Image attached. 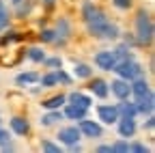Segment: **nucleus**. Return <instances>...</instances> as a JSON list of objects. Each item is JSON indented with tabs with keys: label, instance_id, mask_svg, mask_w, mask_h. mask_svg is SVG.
<instances>
[{
	"label": "nucleus",
	"instance_id": "11",
	"mask_svg": "<svg viewBox=\"0 0 155 153\" xmlns=\"http://www.w3.org/2000/svg\"><path fill=\"white\" fill-rule=\"evenodd\" d=\"M86 114H88V108H84V106H78V104H71V101H67L63 106V117L67 121H80Z\"/></svg>",
	"mask_w": 155,
	"mask_h": 153
},
{
	"label": "nucleus",
	"instance_id": "40",
	"mask_svg": "<svg viewBox=\"0 0 155 153\" xmlns=\"http://www.w3.org/2000/svg\"><path fill=\"white\" fill-rule=\"evenodd\" d=\"M0 151L11 153V151H15V147H13V145H11V140H9V142H5V145H0Z\"/></svg>",
	"mask_w": 155,
	"mask_h": 153
},
{
	"label": "nucleus",
	"instance_id": "32",
	"mask_svg": "<svg viewBox=\"0 0 155 153\" xmlns=\"http://www.w3.org/2000/svg\"><path fill=\"white\" fill-rule=\"evenodd\" d=\"M110 149H112V153H129V142H127V138H121L114 145H110Z\"/></svg>",
	"mask_w": 155,
	"mask_h": 153
},
{
	"label": "nucleus",
	"instance_id": "24",
	"mask_svg": "<svg viewBox=\"0 0 155 153\" xmlns=\"http://www.w3.org/2000/svg\"><path fill=\"white\" fill-rule=\"evenodd\" d=\"M112 52L116 56V61H129V58H134V52H131V48L127 43H119Z\"/></svg>",
	"mask_w": 155,
	"mask_h": 153
},
{
	"label": "nucleus",
	"instance_id": "16",
	"mask_svg": "<svg viewBox=\"0 0 155 153\" xmlns=\"http://www.w3.org/2000/svg\"><path fill=\"white\" fill-rule=\"evenodd\" d=\"M39 78H41V75H39L37 71H22V73H17V75H15V84H17L19 88H26V86L37 84Z\"/></svg>",
	"mask_w": 155,
	"mask_h": 153
},
{
	"label": "nucleus",
	"instance_id": "13",
	"mask_svg": "<svg viewBox=\"0 0 155 153\" xmlns=\"http://www.w3.org/2000/svg\"><path fill=\"white\" fill-rule=\"evenodd\" d=\"M134 104H136V110H138V114H142V117H147V114H153V110H155V97H153V93L144 95V97L134 99Z\"/></svg>",
	"mask_w": 155,
	"mask_h": 153
},
{
	"label": "nucleus",
	"instance_id": "28",
	"mask_svg": "<svg viewBox=\"0 0 155 153\" xmlns=\"http://www.w3.org/2000/svg\"><path fill=\"white\" fill-rule=\"evenodd\" d=\"M11 22V11L7 9V2L5 0H0V32H2Z\"/></svg>",
	"mask_w": 155,
	"mask_h": 153
},
{
	"label": "nucleus",
	"instance_id": "31",
	"mask_svg": "<svg viewBox=\"0 0 155 153\" xmlns=\"http://www.w3.org/2000/svg\"><path fill=\"white\" fill-rule=\"evenodd\" d=\"M43 65H45V69H61L63 67V58L61 56H45L43 58Z\"/></svg>",
	"mask_w": 155,
	"mask_h": 153
},
{
	"label": "nucleus",
	"instance_id": "42",
	"mask_svg": "<svg viewBox=\"0 0 155 153\" xmlns=\"http://www.w3.org/2000/svg\"><path fill=\"white\" fill-rule=\"evenodd\" d=\"M11 2H13V5H17V2H19V0H11Z\"/></svg>",
	"mask_w": 155,
	"mask_h": 153
},
{
	"label": "nucleus",
	"instance_id": "35",
	"mask_svg": "<svg viewBox=\"0 0 155 153\" xmlns=\"http://www.w3.org/2000/svg\"><path fill=\"white\" fill-rule=\"evenodd\" d=\"M129 153H151V147H147L144 142H134L129 145Z\"/></svg>",
	"mask_w": 155,
	"mask_h": 153
},
{
	"label": "nucleus",
	"instance_id": "43",
	"mask_svg": "<svg viewBox=\"0 0 155 153\" xmlns=\"http://www.w3.org/2000/svg\"><path fill=\"white\" fill-rule=\"evenodd\" d=\"M0 127H2V117H0Z\"/></svg>",
	"mask_w": 155,
	"mask_h": 153
},
{
	"label": "nucleus",
	"instance_id": "27",
	"mask_svg": "<svg viewBox=\"0 0 155 153\" xmlns=\"http://www.w3.org/2000/svg\"><path fill=\"white\" fill-rule=\"evenodd\" d=\"M15 7H17V9H15V17L24 20V17H28L30 9H32V2H30V0H19V2H17Z\"/></svg>",
	"mask_w": 155,
	"mask_h": 153
},
{
	"label": "nucleus",
	"instance_id": "36",
	"mask_svg": "<svg viewBox=\"0 0 155 153\" xmlns=\"http://www.w3.org/2000/svg\"><path fill=\"white\" fill-rule=\"evenodd\" d=\"M131 5H134V0H112V7L119 11H127V9H131Z\"/></svg>",
	"mask_w": 155,
	"mask_h": 153
},
{
	"label": "nucleus",
	"instance_id": "39",
	"mask_svg": "<svg viewBox=\"0 0 155 153\" xmlns=\"http://www.w3.org/2000/svg\"><path fill=\"white\" fill-rule=\"evenodd\" d=\"M95 151H97V153H112L110 145H99V147H95Z\"/></svg>",
	"mask_w": 155,
	"mask_h": 153
},
{
	"label": "nucleus",
	"instance_id": "26",
	"mask_svg": "<svg viewBox=\"0 0 155 153\" xmlns=\"http://www.w3.org/2000/svg\"><path fill=\"white\" fill-rule=\"evenodd\" d=\"M24 41V35L22 32H15V30H7V35L0 37V45H9V43H19Z\"/></svg>",
	"mask_w": 155,
	"mask_h": 153
},
{
	"label": "nucleus",
	"instance_id": "6",
	"mask_svg": "<svg viewBox=\"0 0 155 153\" xmlns=\"http://www.w3.org/2000/svg\"><path fill=\"white\" fill-rule=\"evenodd\" d=\"M93 61L97 65V69H101V71H112L114 65H116V56L112 50H99L95 56H93Z\"/></svg>",
	"mask_w": 155,
	"mask_h": 153
},
{
	"label": "nucleus",
	"instance_id": "4",
	"mask_svg": "<svg viewBox=\"0 0 155 153\" xmlns=\"http://www.w3.org/2000/svg\"><path fill=\"white\" fill-rule=\"evenodd\" d=\"M78 125V129H80V134H82V138H101L104 136V127H101V123L99 121H93V119H80L75 123Z\"/></svg>",
	"mask_w": 155,
	"mask_h": 153
},
{
	"label": "nucleus",
	"instance_id": "38",
	"mask_svg": "<svg viewBox=\"0 0 155 153\" xmlns=\"http://www.w3.org/2000/svg\"><path fill=\"white\" fill-rule=\"evenodd\" d=\"M11 140V129H5V127H0V145H5Z\"/></svg>",
	"mask_w": 155,
	"mask_h": 153
},
{
	"label": "nucleus",
	"instance_id": "12",
	"mask_svg": "<svg viewBox=\"0 0 155 153\" xmlns=\"http://www.w3.org/2000/svg\"><path fill=\"white\" fill-rule=\"evenodd\" d=\"M9 127H11V134H15V136H28L30 134V121L26 117H13L9 121Z\"/></svg>",
	"mask_w": 155,
	"mask_h": 153
},
{
	"label": "nucleus",
	"instance_id": "33",
	"mask_svg": "<svg viewBox=\"0 0 155 153\" xmlns=\"http://www.w3.org/2000/svg\"><path fill=\"white\" fill-rule=\"evenodd\" d=\"M95 9H97V7H95L93 0H84V2H82V20H84V22L95 13Z\"/></svg>",
	"mask_w": 155,
	"mask_h": 153
},
{
	"label": "nucleus",
	"instance_id": "8",
	"mask_svg": "<svg viewBox=\"0 0 155 153\" xmlns=\"http://www.w3.org/2000/svg\"><path fill=\"white\" fill-rule=\"evenodd\" d=\"M108 86H110V93L116 99H129L131 97V84L123 78H116V80L108 82Z\"/></svg>",
	"mask_w": 155,
	"mask_h": 153
},
{
	"label": "nucleus",
	"instance_id": "10",
	"mask_svg": "<svg viewBox=\"0 0 155 153\" xmlns=\"http://www.w3.org/2000/svg\"><path fill=\"white\" fill-rule=\"evenodd\" d=\"M116 131H119V136H121V138H134V136H136V131H138L136 119L119 117V121H116Z\"/></svg>",
	"mask_w": 155,
	"mask_h": 153
},
{
	"label": "nucleus",
	"instance_id": "3",
	"mask_svg": "<svg viewBox=\"0 0 155 153\" xmlns=\"http://www.w3.org/2000/svg\"><path fill=\"white\" fill-rule=\"evenodd\" d=\"M108 22H110V17L106 15V11L95 9V13H93L88 20L84 22V24H86V32L93 37V39H99L101 32H104V28L108 26Z\"/></svg>",
	"mask_w": 155,
	"mask_h": 153
},
{
	"label": "nucleus",
	"instance_id": "1",
	"mask_svg": "<svg viewBox=\"0 0 155 153\" xmlns=\"http://www.w3.org/2000/svg\"><path fill=\"white\" fill-rule=\"evenodd\" d=\"M153 35H155V28H153V17L147 9H138L136 11V17H134V37L138 45L142 48H149L153 43Z\"/></svg>",
	"mask_w": 155,
	"mask_h": 153
},
{
	"label": "nucleus",
	"instance_id": "17",
	"mask_svg": "<svg viewBox=\"0 0 155 153\" xmlns=\"http://www.w3.org/2000/svg\"><path fill=\"white\" fill-rule=\"evenodd\" d=\"M61 121H65V117H63V110L58 108V110H45V114L41 117V123L43 127H54V125H58Z\"/></svg>",
	"mask_w": 155,
	"mask_h": 153
},
{
	"label": "nucleus",
	"instance_id": "22",
	"mask_svg": "<svg viewBox=\"0 0 155 153\" xmlns=\"http://www.w3.org/2000/svg\"><path fill=\"white\" fill-rule=\"evenodd\" d=\"M39 82H41V88H54V86H58V73H56V69H50L48 73H43L41 78H39Z\"/></svg>",
	"mask_w": 155,
	"mask_h": 153
},
{
	"label": "nucleus",
	"instance_id": "25",
	"mask_svg": "<svg viewBox=\"0 0 155 153\" xmlns=\"http://www.w3.org/2000/svg\"><path fill=\"white\" fill-rule=\"evenodd\" d=\"M26 56H28V61H32V63H43L45 50H43L41 45H32V48L26 50Z\"/></svg>",
	"mask_w": 155,
	"mask_h": 153
},
{
	"label": "nucleus",
	"instance_id": "18",
	"mask_svg": "<svg viewBox=\"0 0 155 153\" xmlns=\"http://www.w3.org/2000/svg\"><path fill=\"white\" fill-rule=\"evenodd\" d=\"M56 37H63V39H71V35H73V26L69 22V17H58L56 20Z\"/></svg>",
	"mask_w": 155,
	"mask_h": 153
},
{
	"label": "nucleus",
	"instance_id": "23",
	"mask_svg": "<svg viewBox=\"0 0 155 153\" xmlns=\"http://www.w3.org/2000/svg\"><path fill=\"white\" fill-rule=\"evenodd\" d=\"M119 37H121L119 26H116L114 22H108V26L104 28V32H101V37H99V39H104V41H116Z\"/></svg>",
	"mask_w": 155,
	"mask_h": 153
},
{
	"label": "nucleus",
	"instance_id": "9",
	"mask_svg": "<svg viewBox=\"0 0 155 153\" xmlns=\"http://www.w3.org/2000/svg\"><path fill=\"white\" fill-rule=\"evenodd\" d=\"M95 97H99V99H108V95H110V86L104 78H88V86H86Z\"/></svg>",
	"mask_w": 155,
	"mask_h": 153
},
{
	"label": "nucleus",
	"instance_id": "21",
	"mask_svg": "<svg viewBox=\"0 0 155 153\" xmlns=\"http://www.w3.org/2000/svg\"><path fill=\"white\" fill-rule=\"evenodd\" d=\"M73 75L78 80H88L93 75V67L88 63H73Z\"/></svg>",
	"mask_w": 155,
	"mask_h": 153
},
{
	"label": "nucleus",
	"instance_id": "29",
	"mask_svg": "<svg viewBox=\"0 0 155 153\" xmlns=\"http://www.w3.org/2000/svg\"><path fill=\"white\" fill-rule=\"evenodd\" d=\"M41 151H45V153H63V147L58 142H52L50 138H41Z\"/></svg>",
	"mask_w": 155,
	"mask_h": 153
},
{
	"label": "nucleus",
	"instance_id": "7",
	"mask_svg": "<svg viewBox=\"0 0 155 153\" xmlns=\"http://www.w3.org/2000/svg\"><path fill=\"white\" fill-rule=\"evenodd\" d=\"M58 142H63L65 147H69V145H73V142H80L82 140V134H80V129H78V125H65V127H61L58 129Z\"/></svg>",
	"mask_w": 155,
	"mask_h": 153
},
{
	"label": "nucleus",
	"instance_id": "30",
	"mask_svg": "<svg viewBox=\"0 0 155 153\" xmlns=\"http://www.w3.org/2000/svg\"><path fill=\"white\" fill-rule=\"evenodd\" d=\"M37 37H39V41H41V43H52L56 39V30L54 28H41Z\"/></svg>",
	"mask_w": 155,
	"mask_h": 153
},
{
	"label": "nucleus",
	"instance_id": "15",
	"mask_svg": "<svg viewBox=\"0 0 155 153\" xmlns=\"http://www.w3.org/2000/svg\"><path fill=\"white\" fill-rule=\"evenodd\" d=\"M116 108H119V117H127V119H136L138 117V110H136V104L134 99H119V104H116Z\"/></svg>",
	"mask_w": 155,
	"mask_h": 153
},
{
	"label": "nucleus",
	"instance_id": "34",
	"mask_svg": "<svg viewBox=\"0 0 155 153\" xmlns=\"http://www.w3.org/2000/svg\"><path fill=\"white\" fill-rule=\"evenodd\" d=\"M56 73H58V84H65V86H69L71 82H73V78H71V75L61 67V69H56Z\"/></svg>",
	"mask_w": 155,
	"mask_h": 153
},
{
	"label": "nucleus",
	"instance_id": "14",
	"mask_svg": "<svg viewBox=\"0 0 155 153\" xmlns=\"http://www.w3.org/2000/svg\"><path fill=\"white\" fill-rule=\"evenodd\" d=\"M129 84H131V97H134V99L144 97V95L153 93V91H151V84L147 82V78H136V80H131Z\"/></svg>",
	"mask_w": 155,
	"mask_h": 153
},
{
	"label": "nucleus",
	"instance_id": "5",
	"mask_svg": "<svg viewBox=\"0 0 155 153\" xmlns=\"http://www.w3.org/2000/svg\"><path fill=\"white\" fill-rule=\"evenodd\" d=\"M97 117L106 125H114L119 121V108H116V104H99L97 106Z\"/></svg>",
	"mask_w": 155,
	"mask_h": 153
},
{
	"label": "nucleus",
	"instance_id": "37",
	"mask_svg": "<svg viewBox=\"0 0 155 153\" xmlns=\"http://www.w3.org/2000/svg\"><path fill=\"white\" fill-rule=\"evenodd\" d=\"M142 129H147V131H153L155 129V117H153V114H147V121H144Z\"/></svg>",
	"mask_w": 155,
	"mask_h": 153
},
{
	"label": "nucleus",
	"instance_id": "20",
	"mask_svg": "<svg viewBox=\"0 0 155 153\" xmlns=\"http://www.w3.org/2000/svg\"><path fill=\"white\" fill-rule=\"evenodd\" d=\"M67 101L78 104V106H84V108H91V106H93V97H91V95H86V93H82V91H71V93L67 95Z\"/></svg>",
	"mask_w": 155,
	"mask_h": 153
},
{
	"label": "nucleus",
	"instance_id": "2",
	"mask_svg": "<svg viewBox=\"0 0 155 153\" xmlns=\"http://www.w3.org/2000/svg\"><path fill=\"white\" fill-rule=\"evenodd\" d=\"M112 71L119 75V78L127 80V82H131V80H136V78H144V69H142V65L136 61V58H129V61H116V65H114Z\"/></svg>",
	"mask_w": 155,
	"mask_h": 153
},
{
	"label": "nucleus",
	"instance_id": "19",
	"mask_svg": "<svg viewBox=\"0 0 155 153\" xmlns=\"http://www.w3.org/2000/svg\"><path fill=\"white\" fill-rule=\"evenodd\" d=\"M67 104V95L65 93H58V95H52V97L43 99L41 101V108L43 110H58V108H63Z\"/></svg>",
	"mask_w": 155,
	"mask_h": 153
},
{
	"label": "nucleus",
	"instance_id": "41",
	"mask_svg": "<svg viewBox=\"0 0 155 153\" xmlns=\"http://www.w3.org/2000/svg\"><path fill=\"white\" fill-rule=\"evenodd\" d=\"M56 2H58V0H41V5H43L45 9H52V7H54Z\"/></svg>",
	"mask_w": 155,
	"mask_h": 153
}]
</instances>
